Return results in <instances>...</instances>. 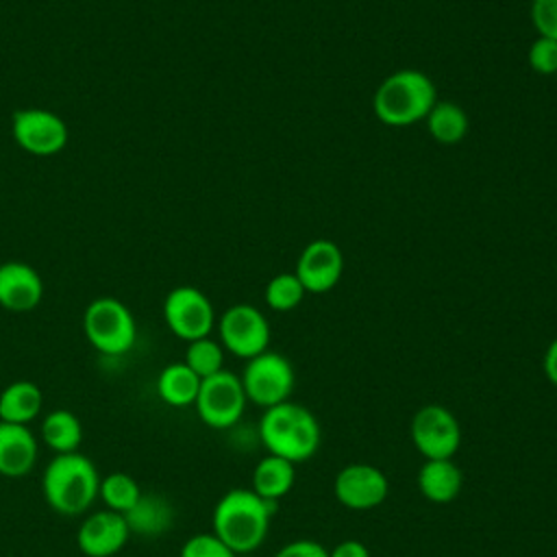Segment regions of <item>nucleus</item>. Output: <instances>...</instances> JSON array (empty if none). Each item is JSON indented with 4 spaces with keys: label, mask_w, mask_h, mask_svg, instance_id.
Masks as SVG:
<instances>
[{
    "label": "nucleus",
    "mask_w": 557,
    "mask_h": 557,
    "mask_svg": "<svg viewBox=\"0 0 557 557\" xmlns=\"http://www.w3.org/2000/svg\"><path fill=\"white\" fill-rule=\"evenodd\" d=\"M274 509L276 503L261 498L250 487H233L213 507V535L237 555L252 553L263 544Z\"/></svg>",
    "instance_id": "f257e3e1"
},
{
    "label": "nucleus",
    "mask_w": 557,
    "mask_h": 557,
    "mask_svg": "<svg viewBox=\"0 0 557 557\" xmlns=\"http://www.w3.org/2000/svg\"><path fill=\"white\" fill-rule=\"evenodd\" d=\"M100 474L94 461L78 450L59 453L41 474V492L50 509L61 516H78L98 498Z\"/></svg>",
    "instance_id": "f03ea898"
},
{
    "label": "nucleus",
    "mask_w": 557,
    "mask_h": 557,
    "mask_svg": "<svg viewBox=\"0 0 557 557\" xmlns=\"http://www.w3.org/2000/svg\"><path fill=\"white\" fill-rule=\"evenodd\" d=\"M259 437L268 453L298 463L318 453L322 429L318 418L307 407L285 400L263 411Z\"/></svg>",
    "instance_id": "7ed1b4c3"
},
{
    "label": "nucleus",
    "mask_w": 557,
    "mask_h": 557,
    "mask_svg": "<svg viewBox=\"0 0 557 557\" xmlns=\"http://www.w3.org/2000/svg\"><path fill=\"white\" fill-rule=\"evenodd\" d=\"M433 81L418 70L389 74L374 94V113L387 126H407L424 120L435 104Z\"/></svg>",
    "instance_id": "20e7f679"
},
{
    "label": "nucleus",
    "mask_w": 557,
    "mask_h": 557,
    "mask_svg": "<svg viewBox=\"0 0 557 557\" xmlns=\"http://www.w3.org/2000/svg\"><path fill=\"white\" fill-rule=\"evenodd\" d=\"M83 331L87 342L102 355L117 357L133 348L137 339V324L128 307L111 296L96 298L87 305L83 315Z\"/></svg>",
    "instance_id": "39448f33"
},
{
    "label": "nucleus",
    "mask_w": 557,
    "mask_h": 557,
    "mask_svg": "<svg viewBox=\"0 0 557 557\" xmlns=\"http://www.w3.org/2000/svg\"><path fill=\"white\" fill-rule=\"evenodd\" d=\"M246 400L242 379L228 370H220L200 381L194 407L207 426L231 429L239 422Z\"/></svg>",
    "instance_id": "423d86ee"
},
{
    "label": "nucleus",
    "mask_w": 557,
    "mask_h": 557,
    "mask_svg": "<svg viewBox=\"0 0 557 557\" xmlns=\"http://www.w3.org/2000/svg\"><path fill=\"white\" fill-rule=\"evenodd\" d=\"M246 398L259 407H274L289 400L294 389V368L292 363L272 350H265L248 359L244 374L239 376Z\"/></svg>",
    "instance_id": "0eeeda50"
},
{
    "label": "nucleus",
    "mask_w": 557,
    "mask_h": 557,
    "mask_svg": "<svg viewBox=\"0 0 557 557\" xmlns=\"http://www.w3.org/2000/svg\"><path fill=\"white\" fill-rule=\"evenodd\" d=\"M411 442L424 459H453L461 446L459 420L442 405H424L411 420Z\"/></svg>",
    "instance_id": "6e6552de"
},
{
    "label": "nucleus",
    "mask_w": 557,
    "mask_h": 557,
    "mask_svg": "<svg viewBox=\"0 0 557 557\" xmlns=\"http://www.w3.org/2000/svg\"><path fill=\"white\" fill-rule=\"evenodd\" d=\"M163 318L168 329L185 342L209 337L215 322L211 300L191 285L174 287L165 296Z\"/></svg>",
    "instance_id": "1a4fd4ad"
},
{
    "label": "nucleus",
    "mask_w": 557,
    "mask_h": 557,
    "mask_svg": "<svg viewBox=\"0 0 557 557\" xmlns=\"http://www.w3.org/2000/svg\"><path fill=\"white\" fill-rule=\"evenodd\" d=\"M222 346L242 359H252L268 350L270 324L265 315L252 305H233L220 318Z\"/></svg>",
    "instance_id": "9d476101"
},
{
    "label": "nucleus",
    "mask_w": 557,
    "mask_h": 557,
    "mask_svg": "<svg viewBox=\"0 0 557 557\" xmlns=\"http://www.w3.org/2000/svg\"><path fill=\"white\" fill-rule=\"evenodd\" d=\"M11 133L17 146L35 157H50L65 148L67 126L48 109H20L11 117Z\"/></svg>",
    "instance_id": "9b49d317"
},
{
    "label": "nucleus",
    "mask_w": 557,
    "mask_h": 557,
    "mask_svg": "<svg viewBox=\"0 0 557 557\" xmlns=\"http://www.w3.org/2000/svg\"><path fill=\"white\" fill-rule=\"evenodd\" d=\"M333 492L344 507L368 511L387 498L389 483L387 476L372 463H348L337 472Z\"/></svg>",
    "instance_id": "f8f14e48"
},
{
    "label": "nucleus",
    "mask_w": 557,
    "mask_h": 557,
    "mask_svg": "<svg viewBox=\"0 0 557 557\" xmlns=\"http://www.w3.org/2000/svg\"><path fill=\"white\" fill-rule=\"evenodd\" d=\"M344 272V255L331 239H315L307 244L296 261V276L305 292L324 294L333 289Z\"/></svg>",
    "instance_id": "ddd939ff"
},
{
    "label": "nucleus",
    "mask_w": 557,
    "mask_h": 557,
    "mask_svg": "<svg viewBox=\"0 0 557 557\" xmlns=\"http://www.w3.org/2000/svg\"><path fill=\"white\" fill-rule=\"evenodd\" d=\"M128 535L131 529L122 513L100 509L81 522L76 531V544L87 557H113L124 548Z\"/></svg>",
    "instance_id": "4468645a"
},
{
    "label": "nucleus",
    "mask_w": 557,
    "mask_h": 557,
    "mask_svg": "<svg viewBox=\"0 0 557 557\" xmlns=\"http://www.w3.org/2000/svg\"><path fill=\"white\" fill-rule=\"evenodd\" d=\"M44 296V283L35 268L22 261L0 265V307L7 311H33Z\"/></svg>",
    "instance_id": "2eb2a0df"
},
{
    "label": "nucleus",
    "mask_w": 557,
    "mask_h": 557,
    "mask_svg": "<svg viewBox=\"0 0 557 557\" xmlns=\"http://www.w3.org/2000/svg\"><path fill=\"white\" fill-rule=\"evenodd\" d=\"M37 461V440L28 424L0 420V474L9 479L26 476Z\"/></svg>",
    "instance_id": "dca6fc26"
},
{
    "label": "nucleus",
    "mask_w": 557,
    "mask_h": 557,
    "mask_svg": "<svg viewBox=\"0 0 557 557\" xmlns=\"http://www.w3.org/2000/svg\"><path fill=\"white\" fill-rule=\"evenodd\" d=\"M463 487V472L453 459H424L418 472V490L431 503H450Z\"/></svg>",
    "instance_id": "f3484780"
},
{
    "label": "nucleus",
    "mask_w": 557,
    "mask_h": 557,
    "mask_svg": "<svg viewBox=\"0 0 557 557\" xmlns=\"http://www.w3.org/2000/svg\"><path fill=\"white\" fill-rule=\"evenodd\" d=\"M124 520L131 533L154 537L172 527L174 509L165 496L154 492H141L139 500L124 513Z\"/></svg>",
    "instance_id": "a211bd4d"
},
{
    "label": "nucleus",
    "mask_w": 557,
    "mask_h": 557,
    "mask_svg": "<svg viewBox=\"0 0 557 557\" xmlns=\"http://www.w3.org/2000/svg\"><path fill=\"white\" fill-rule=\"evenodd\" d=\"M296 470L294 463L285 457L268 453L252 470V492L265 500L276 503L294 487Z\"/></svg>",
    "instance_id": "6ab92c4d"
},
{
    "label": "nucleus",
    "mask_w": 557,
    "mask_h": 557,
    "mask_svg": "<svg viewBox=\"0 0 557 557\" xmlns=\"http://www.w3.org/2000/svg\"><path fill=\"white\" fill-rule=\"evenodd\" d=\"M200 376L185 363H170L157 376V394L170 407H187L196 403Z\"/></svg>",
    "instance_id": "aec40b11"
},
{
    "label": "nucleus",
    "mask_w": 557,
    "mask_h": 557,
    "mask_svg": "<svg viewBox=\"0 0 557 557\" xmlns=\"http://www.w3.org/2000/svg\"><path fill=\"white\" fill-rule=\"evenodd\" d=\"M41 389L30 381H13L0 392V420L28 424L41 411Z\"/></svg>",
    "instance_id": "412c9836"
},
{
    "label": "nucleus",
    "mask_w": 557,
    "mask_h": 557,
    "mask_svg": "<svg viewBox=\"0 0 557 557\" xmlns=\"http://www.w3.org/2000/svg\"><path fill=\"white\" fill-rule=\"evenodd\" d=\"M39 435L46 442V446L52 448L57 455L74 453L81 446L83 426H81V420L72 411L54 409L41 420Z\"/></svg>",
    "instance_id": "4be33fe9"
},
{
    "label": "nucleus",
    "mask_w": 557,
    "mask_h": 557,
    "mask_svg": "<svg viewBox=\"0 0 557 557\" xmlns=\"http://www.w3.org/2000/svg\"><path fill=\"white\" fill-rule=\"evenodd\" d=\"M426 128L431 137L444 146H453L461 141L468 133V115L466 111L455 102H435L429 111Z\"/></svg>",
    "instance_id": "5701e85b"
},
{
    "label": "nucleus",
    "mask_w": 557,
    "mask_h": 557,
    "mask_svg": "<svg viewBox=\"0 0 557 557\" xmlns=\"http://www.w3.org/2000/svg\"><path fill=\"white\" fill-rule=\"evenodd\" d=\"M100 500L104 503L107 509L126 513L141 496L139 483L126 474V472H111L104 479H100V490H98Z\"/></svg>",
    "instance_id": "b1692460"
},
{
    "label": "nucleus",
    "mask_w": 557,
    "mask_h": 557,
    "mask_svg": "<svg viewBox=\"0 0 557 557\" xmlns=\"http://www.w3.org/2000/svg\"><path fill=\"white\" fill-rule=\"evenodd\" d=\"M185 363L200 376V379H207L222 368L224 363V350L218 342L209 339V337H200V339H194L189 342L187 350H185Z\"/></svg>",
    "instance_id": "393cba45"
},
{
    "label": "nucleus",
    "mask_w": 557,
    "mask_h": 557,
    "mask_svg": "<svg viewBox=\"0 0 557 557\" xmlns=\"http://www.w3.org/2000/svg\"><path fill=\"white\" fill-rule=\"evenodd\" d=\"M305 294L307 292H305L302 283L298 281V276L296 274H287V272L276 274L265 285V302L274 311H289V309L298 307Z\"/></svg>",
    "instance_id": "a878e982"
},
{
    "label": "nucleus",
    "mask_w": 557,
    "mask_h": 557,
    "mask_svg": "<svg viewBox=\"0 0 557 557\" xmlns=\"http://www.w3.org/2000/svg\"><path fill=\"white\" fill-rule=\"evenodd\" d=\"M181 557H239V555L233 553L218 535L196 533L183 544Z\"/></svg>",
    "instance_id": "bb28decb"
},
{
    "label": "nucleus",
    "mask_w": 557,
    "mask_h": 557,
    "mask_svg": "<svg viewBox=\"0 0 557 557\" xmlns=\"http://www.w3.org/2000/svg\"><path fill=\"white\" fill-rule=\"evenodd\" d=\"M529 65L537 74H546V76L557 74V41L537 37L529 48Z\"/></svg>",
    "instance_id": "cd10ccee"
},
{
    "label": "nucleus",
    "mask_w": 557,
    "mask_h": 557,
    "mask_svg": "<svg viewBox=\"0 0 557 557\" xmlns=\"http://www.w3.org/2000/svg\"><path fill=\"white\" fill-rule=\"evenodd\" d=\"M531 20L540 37L557 41V0H533Z\"/></svg>",
    "instance_id": "c85d7f7f"
},
{
    "label": "nucleus",
    "mask_w": 557,
    "mask_h": 557,
    "mask_svg": "<svg viewBox=\"0 0 557 557\" xmlns=\"http://www.w3.org/2000/svg\"><path fill=\"white\" fill-rule=\"evenodd\" d=\"M274 557H329V550L315 540H294L278 548Z\"/></svg>",
    "instance_id": "c756f323"
},
{
    "label": "nucleus",
    "mask_w": 557,
    "mask_h": 557,
    "mask_svg": "<svg viewBox=\"0 0 557 557\" xmlns=\"http://www.w3.org/2000/svg\"><path fill=\"white\" fill-rule=\"evenodd\" d=\"M329 557H370V550L359 540H344L333 550H329Z\"/></svg>",
    "instance_id": "7c9ffc66"
},
{
    "label": "nucleus",
    "mask_w": 557,
    "mask_h": 557,
    "mask_svg": "<svg viewBox=\"0 0 557 557\" xmlns=\"http://www.w3.org/2000/svg\"><path fill=\"white\" fill-rule=\"evenodd\" d=\"M542 366H544L546 379H548L553 385H557V337L548 344V348H546V352H544Z\"/></svg>",
    "instance_id": "2f4dec72"
}]
</instances>
